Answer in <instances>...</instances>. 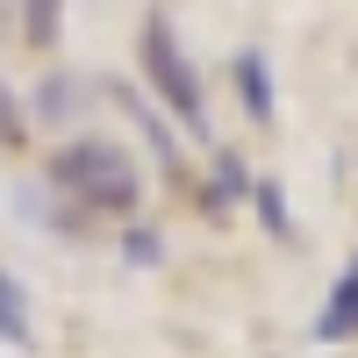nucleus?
<instances>
[{
    "mask_svg": "<svg viewBox=\"0 0 358 358\" xmlns=\"http://www.w3.org/2000/svg\"><path fill=\"white\" fill-rule=\"evenodd\" d=\"M43 187L72 215H136L143 208V172L108 136H65L50 151V165H43Z\"/></svg>",
    "mask_w": 358,
    "mask_h": 358,
    "instance_id": "f257e3e1",
    "label": "nucleus"
},
{
    "mask_svg": "<svg viewBox=\"0 0 358 358\" xmlns=\"http://www.w3.org/2000/svg\"><path fill=\"white\" fill-rule=\"evenodd\" d=\"M136 57H143V79H151V94H158V108L172 115L179 129H194V136H208V101H201V72H194V57L179 50V36H172V22L151 8L143 15V29H136Z\"/></svg>",
    "mask_w": 358,
    "mask_h": 358,
    "instance_id": "f03ea898",
    "label": "nucleus"
},
{
    "mask_svg": "<svg viewBox=\"0 0 358 358\" xmlns=\"http://www.w3.org/2000/svg\"><path fill=\"white\" fill-rule=\"evenodd\" d=\"M86 101H94V79L57 65V72H43V86H36V94H29V108H36L29 122H43V129H72Z\"/></svg>",
    "mask_w": 358,
    "mask_h": 358,
    "instance_id": "7ed1b4c3",
    "label": "nucleus"
},
{
    "mask_svg": "<svg viewBox=\"0 0 358 358\" xmlns=\"http://www.w3.org/2000/svg\"><path fill=\"white\" fill-rule=\"evenodd\" d=\"M236 94H244V115H251V122L265 129V122H273V115H280V101H273V65H265V50H236Z\"/></svg>",
    "mask_w": 358,
    "mask_h": 358,
    "instance_id": "20e7f679",
    "label": "nucleus"
},
{
    "mask_svg": "<svg viewBox=\"0 0 358 358\" xmlns=\"http://www.w3.org/2000/svg\"><path fill=\"white\" fill-rule=\"evenodd\" d=\"M344 337H358V280H337L330 308L315 315V344H344Z\"/></svg>",
    "mask_w": 358,
    "mask_h": 358,
    "instance_id": "39448f33",
    "label": "nucleus"
},
{
    "mask_svg": "<svg viewBox=\"0 0 358 358\" xmlns=\"http://www.w3.org/2000/svg\"><path fill=\"white\" fill-rule=\"evenodd\" d=\"M57 36H65V0H22V43L57 50Z\"/></svg>",
    "mask_w": 358,
    "mask_h": 358,
    "instance_id": "423d86ee",
    "label": "nucleus"
},
{
    "mask_svg": "<svg viewBox=\"0 0 358 358\" xmlns=\"http://www.w3.org/2000/svg\"><path fill=\"white\" fill-rule=\"evenodd\" d=\"M0 344H29V301L8 273H0Z\"/></svg>",
    "mask_w": 358,
    "mask_h": 358,
    "instance_id": "0eeeda50",
    "label": "nucleus"
},
{
    "mask_svg": "<svg viewBox=\"0 0 358 358\" xmlns=\"http://www.w3.org/2000/svg\"><path fill=\"white\" fill-rule=\"evenodd\" d=\"M251 201H258V222L273 229V236H287V229H294V222H287V201H280L273 179H251Z\"/></svg>",
    "mask_w": 358,
    "mask_h": 358,
    "instance_id": "6e6552de",
    "label": "nucleus"
},
{
    "mask_svg": "<svg viewBox=\"0 0 358 358\" xmlns=\"http://www.w3.org/2000/svg\"><path fill=\"white\" fill-rule=\"evenodd\" d=\"M22 136H29V115H22V101L8 86H0V143H22Z\"/></svg>",
    "mask_w": 358,
    "mask_h": 358,
    "instance_id": "1a4fd4ad",
    "label": "nucleus"
},
{
    "mask_svg": "<svg viewBox=\"0 0 358 358\" xmlns=\"http://www.w3.org/2000/svg\"><path fill=\"white\" fill-rule=\"evenodd\" d=\"M122 251H129V258H143V265H151V258H158L165 244H158V229H136V222H129V229H122Z\"/></svg>",
    "mask_w": 358,
    "mask_h": 358,
    "instance_id": "9d476101",
    "label": "nucleus"
},
{
    "mask_svg": "<svg viewBox=\"0 0 358 358\" xmlns=\"http://www.w3.org/2000/svg\"><path fill=\"white\" fill-rule=\"evenodd\" d=\"M0 29H8V8H0Z\"/></svg>",
    "mask_w": 358,
    "mask_h": 358,
    "instance_id": "9b49d317",
    "label": "nucleus"
}]
</instances>
